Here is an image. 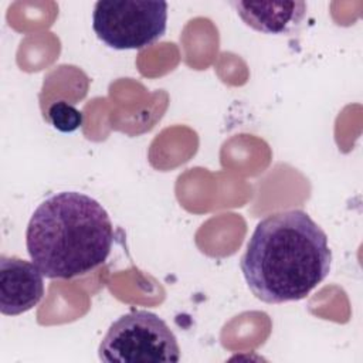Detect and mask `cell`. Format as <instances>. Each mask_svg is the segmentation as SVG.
I'll return each instance as SVG.
<instances>
[{
	"label": "cell",
	"instance_id": "obj_1",
	"mask_svg": "<svg viewBox=\"0 0 363 363\" xmlns=\"http://www.w3.org/2000/svg\"><path fill=\"white\" fill-rule=\"evenodd\" d=\"M332 251L325 231L302 210L261 220L240 267L251 292L267 303L306 298L329 274Z\"/></svg>",
	"mask_w": 363,
	"mask_h": 363
},
{
	"label": "cell",
	"instance_id": "obj_2",
	"mask_svg": "<svg viewBox=\"0 0 363 363\" xmlns=\"http://www.w3.org/2000/svg\"><path fill=\"white\" fill-rule=\"evenodd\" d=\"M113 225L91 196L60 191L31 214L26 247L33 264L50 279H69L102 265L111 254Z\"/></svg>",
	"mask_w": 363,
	"mask_h": 363
},
{
	"label": "cell",
	"instance_id": "obj_3",
	"mask_svg": "<svg viewBox=\"0 0 363 363\" xmlns=\"http://www.w3.org/2000/svg\"><path fill=\"white\" fill-rule=\"evenodd\" d=\"M98 354L108 363H176L180 347L162 318L149 311H132L109 326Z\"/></svg>",
	"mask_w": 363,
	"mask_h": 363
},
{
	"label": "cell",
	"instance_id": "obj_4",
	"mask_svg": "<svg viewBox=\"0 0 363 363\" xmlns=\"http://www.w3.org/2000/svg\"><path fill=\"white\" fill-rule=\"evenodd\" d=\"M167 3L149 0H99L94 6L92 28L115 50H140L166 31Z\"/></svg>",
	"mask_w": 363,
	"mask_h": 363
},
{
	"label": "cell",
	"instance_id": "obj_5",
	"mask_svg": "<svg viewBox=\"0 0 363 363\" xmlns=\"http://www.w3.org/2000/svg\"><path fill=\"white\" fill-rule=\"evenodd\" d=\"M41 271L17 257H0V311L16 316L33 309L43 299L44 279Z\"/></svg>",
	"mask_w": 363,
	"mask_h": 363
},
{
	"label": "cell",
	"instance_id": "obj_6",
	"mask_svg": "<svg viewBox=\"0 0 363 363\" xmlns=\"http://www.w3.org/2000/svg\"><path fill=\"white\" fill-rule=\"evenodd\" d=\"M240 18L251 28L267 34H291L306 14L305 1H233Z\"/></svg>",
	"mask_w": 363,
	"mask_h": 363
},
{
	"label": "cell",
	"instance_id": "obj_7",
	"mask_svg": "<svg viewBox=\"0 0 363 363\" xmlns=\"http://www.w3.org/2000/svg\"><path fill=\"white\" fill-rule=\"evenodd\" d=\"M48 121L57 130L68 133V132H74L78 128H81L84 115L74 105H71L65 101H60L50 106Z\"/></svg>",
	"mask_w": 363,
	"mask_h": 363
}]
</instances>
